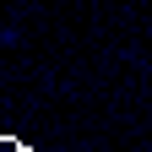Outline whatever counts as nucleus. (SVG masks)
Here are the masks:
<instances>
[{
	"label": "nucleus",
	"mask_w": 152,
	"mask_h": 152,
	"mask_svg": "<svg viewBox=\"0 0 152 152\" xmlns=\"http://www.w3.org/2000/svg\"><path fill=\"white\" fill-rule=\"evenodd\" d=\"M0 152H33V147H27L22 136H0Z\"/></svg>",
	"instance_id": "f257e3e1"
}]
</instances>
